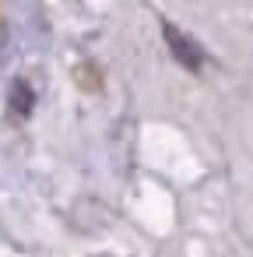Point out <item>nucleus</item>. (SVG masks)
<instances>
[{
  "mask_svg": "<svg viewBox=\"0 0 253 257\" xmlns=\"http://www.w3.org/2000/svg\"><path fill=\"white\" fill-rule=\"evenodd\" d=\"M162 36H165V43H169V50H172V57L183 64V67H190V71H197L200 64H204V53H200V46L193 43V39H186L176 25H169V22H162Z\"/></svg>",
  "mask_w": 253,
  "mask_h": 257,
  "instance_id": "nucleus-1",
  "label": "nucleus"
}]
</instances>
